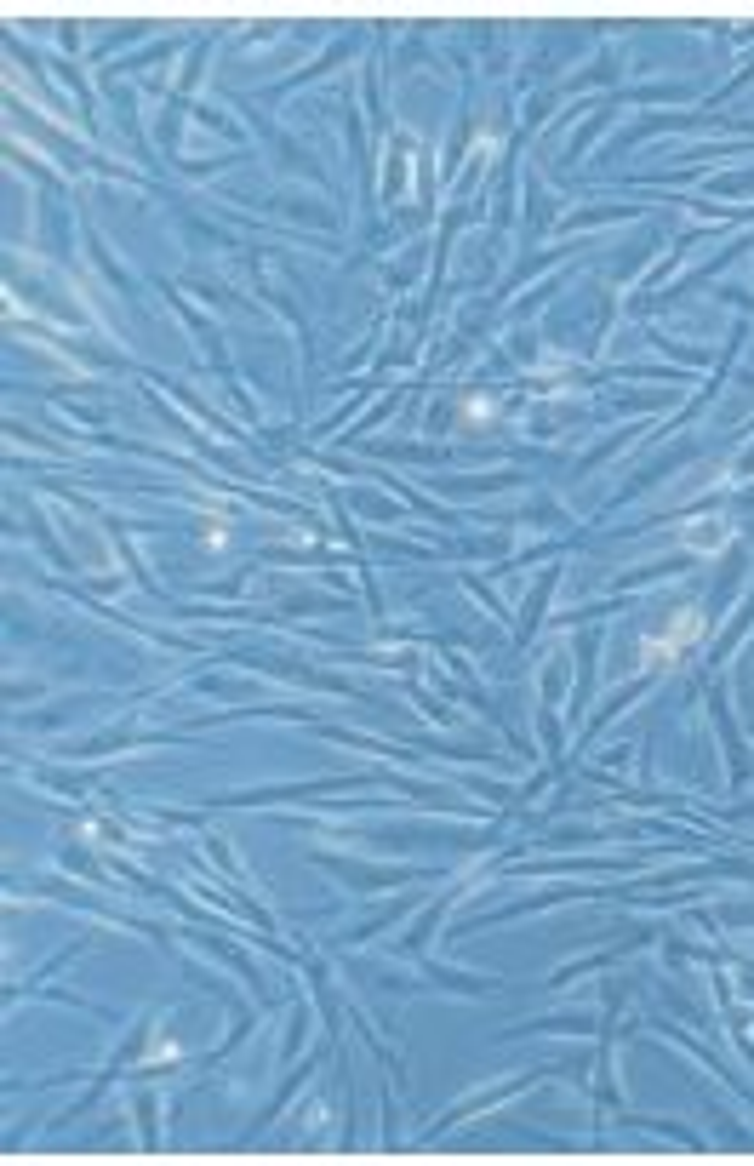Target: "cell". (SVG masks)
I'll use <instances>...</instances> for the list:
<instances>
[{
	"label": "cell",
	"instance_id": "obj_1",
	"mask_svg": "<svg viewBox=\"0 0 754 1166\" xmlns=\"http://www.w3.org/2000/svg\"><path fill=\"white\" fill-rule=\"evenodd\" d=\"M697 629H703V618H697V612H680L675 629H669V635H657V641H646L640 658H646V664H657V658H680V646H692Z\"/></svg>",
	"mask_w": 754,
	"mask_h": 1166
}]
</instances>
